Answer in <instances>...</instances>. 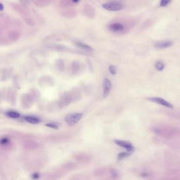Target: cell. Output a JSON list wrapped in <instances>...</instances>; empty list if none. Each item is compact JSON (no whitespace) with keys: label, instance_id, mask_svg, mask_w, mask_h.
Wrapping results in <instances>:
<instances>
[{"label":"cell","instance_id":"obj_1","mask_svg":"<svg viewBox=\"0 0 180 180\" xmlns=\"http://www.w3.org/2000/svg\"><path fill=\"white\" fill-rule=\"evenodd\" d=\"M102 7L106 10L109 11H119L123 9V5L119 2H107L102 4Z\"/></svg>","mask_w":180,"mask_h":180},{"label":"cell","instance_id":"obj_2","mask_svg":"<svg viewBox=\"0 0 180 180\" xmlns=\"http://www.w3.org/2000/svg\"><path fill=\"white\" fill-rule=\"evenodd\" d=\"M82 115L83 114L82 113H71L69 114L65 118L66 122L69 126H74L81 118Z\"/></svg>","mask_w":180,"mask_h":180},{"label":"cell","instance_id":"obj_3","mask_svg":"<svg viewBox=\"0 0 180 180\" xmlns=\"http://www.w3.org/2000/svg\"><path fill=\"white\" fill-rule=\"evenodd\" d=\"M174 44V42L170 40H164L160 41L155 43L154 47L158 49H164L170 48Z\"/></svg>","mask_w":180,"mask_h":180},{"label":"cell","instance_id":"obj_4","mask_svg":"<svg viewBox=\"0 0 180 180\" xmlns=\"http://www.w3.org/2000/svg\"><path fill=\"white\" fill-rule=\"evenodd\" d=\"M114 142L118 145V146H121L123 148H126L128 152H133L134 150V146L130 142H127L125 140H115Z\"/></svg>","mask_w":180,"mask_h":180},{"label":"cell","instance_id":"obj_5","mask_svg":"<svg viewBox=\"0 0 180 180\" xmlns=\"http://www.w3.org/2000/svg\"><path fill=\"white\" fill-rule=\"evenodd\" d=\"M149 100L152 101L153 102H155L158 104L161 105L163 106H165L168 108H173V106L170 103L168 102L167 101L164 100V99L158 97H152V98H148Z\"/></svg>","mask_w":180,"mask_h":180},{"label":"cell","instance_id":"obj_6","mask_svg":"<svg viewBox=\"0 0 180 180\" xmlns=\"http://www.w3.org/2000/svg\"><path fill=\"white\" fill-rule=\"evenodd\" d=\"M108 29L112 32H118L124 30V25L120 23H113L108 26Z\"/></svg>","mask_w":180,"mask_h":180},{"label":"cell","instance_id":"obj_7","mask_svg":"<svg viewBox=\"0 0 180 180\" xmlns=\"http://www.w3.org/2000/svg\"><path fill=\"white\" fill-rule=\"evenodd\" d=\"M103 87H104V97H106L108 96L111 89V83L109 80L107 78H105L103 80Z\"/></svg>","mask_w":180,"mask_h":180},{"label":"cell","instance_id":"obj_8","mask_svg":"<svg viewBox=\"0 0 180 180\" xmlns=\"http://www.w3.org/2000/svg\"><path fill=\"white\" fill-rule=\"evenodd\" d=\"M74 43H75V44H76L77 46L79 48H81L82 50H85L87 51H90V52H92L94 50L93 48L92 47H90V46H89L88 44L84 43L82 42L77 41V42H75Z\"/></svg>","mask_w":180,"mask_h":180},{"label":"cell","instance_id":"obj_9","mask_svg":"<svg viewBox=\"0 0 180 180\" xmlns=\"http://www.w3.org/2000/svg\"><path fill=\"white\" fill-rule=\"evenodd\" d=\"M24 119L27 122L29 123L30 124H38L40 122V119L39 118L36 117H34V116H26V117H24Z\"/></svg>","mask_w":180,"mask_h":180},{"label":"cell","instance_id":"obj_10","mask_svg":"<svg viewBox=\"0 0 180 180\" xmlns=\"http://www.w3.org/2000/svg\"><path fill=\"white\" fill-rule=\"evenodd\" d=\"M6 116L11 118H18L20 116V114L19 112L14 111H9L6 112Z\"/></svg>","mask_w":180,"mask_h":180},{"label":"cell","instance_id":"obj_11","mask_svg":"<svg viewBox=\"0 0 180 180\" xmlns=\"http://www.w3.org/2000/svg\"><path fill=\"white\" fill-rule=\"evenodd\" d=\"M155 68L158 71H162L164 69V64L163 62L158 61L155 64Z\"/></svg>","mask_w":180,"mask_h":180},{"label":"cell","instance_id":"obj_12","mask_svg":"<svg viewBox=\"0 0 180 180\" xmlns=\"http://www.w3.org/2000/svg\"><path fill=\"white\" fill-rule=\"evenodd\" d=\"M46 126H47L49 128H53V129H55V130H58L59 128V124L57 123H48L46 125Z\"/></svg>","mask_w":180,"mask_h":180},{"label":"cell","instance_id":"obj_13","mask_svg":"<svg viewBox=\"0 0 180 180\" xmlns=\"http://www.w3.org/2000/svg\"><path fill=\"white\" fill-rule=\"evenodd\" d=\"M130 155V154L128 153H125V152H122V153H120L119 154H118V160H122L123 158H127L128 156Z\"/></svg>","mask_w":180,"mask_h":180},{"label":"cell","instance_id":"obj_14","mask_svg":"<svg viewBox=\"0 0 180 180\" xmlns=\"http://www.w3.org/2000/svg\"><path fill=\"white\" fill-rule=\"evenodd\" d=\"M109 70L111 74H112V75H115V74H116V72H117V68L115 66L110 65L109 67Z\"/></svg>","mask_w":180,"mask_h":180},{"label":"cell","instance_id":"obj_15","mask_svg":"<svg viewBox=\"0 0 180 180\" xmlns=\"http://www.w3.org/2000/svg\"><path fill=\"white\" fill-rule=\"evenodd\" d=\"M172 0H161L160 6L162 7L166 6L171 2Z\"/></svg>","mask_w":180,"mask_h":180},{"label":"cell","instance_id":"obj_16","mask_svg":"<svg viewBox=\"0 0 180 180\" xmlns=\"http://www.w3.org/2000/svg\"><path fill=\"white\" fill-rule=\"evenodd\" d=\"M79 69V64H78V63L74 62L73 64H72V70L74 72L77 71Z\"/></svg>","mask_w":180,"mask_h":180},{"label":"cell","instance_id":"obj_17","mask_svg":"<svg viewBox=\"0 0 180 180\" xmlns=\"http://www.w3.org/2000/svg\"><path fill=\"white\" fill-rule=\"evenodd\" d=\"M9 142V140L8 138H3L0 140V143L2 145H6Z\"/></svg>","mask_w":180,"mask_h":180},{"label":"cell","instance_id":"obj_18","mask_svg":"<svg viewBox=\"0 0 180 180\" xmlns=\"http://www.w3.org/2000/svg\"><path fill=\"white\" fill-rule=\"evenodd\" d=\"M39 174L37 173H34V174L32 175V178L33 179H38V178H39Z\"/></svg>","mask_w":180,"mask_h":180},{"label":"cell","instance_id":"obj_19","mask_svg":"<svg viewBox=\"0 0 180 180\" xmlns=\"http://www.w3.org/2000/svg\"><path fill=\"white\" fill-rule=\"evenodd\" d=\"M4 9V6L3 5V4L0 3V11H2Z\"/></svg>","mask_w":180,"mask_h":180},{"label":"cell","instance_id":"obj_20","mask_svg":"<svg viewBox=\"0 0 180 180\" xmlns=\"http://www.w3.org/2000/svg\"><path fill=\"white\" fill-rule=\"evenodd\" d=\"M112 176H117V174H116V172H115V171H112Z\"/></svg>","mask_w":180,"mask_h":180},{"label":"cell","instance_id":"obj_21","mask_svg":"<svg viewBox=\"0 0 180 180\" xmlns=\"http://www.w3.org/2000/svg\"><path fill=\"white\" fill-rule=\"evenodd\" d=\"M80 0H72V2L74 3H77L78 2H79Z\"/></svg>","mask_w":180,"mask_h":180}]
</instances>
